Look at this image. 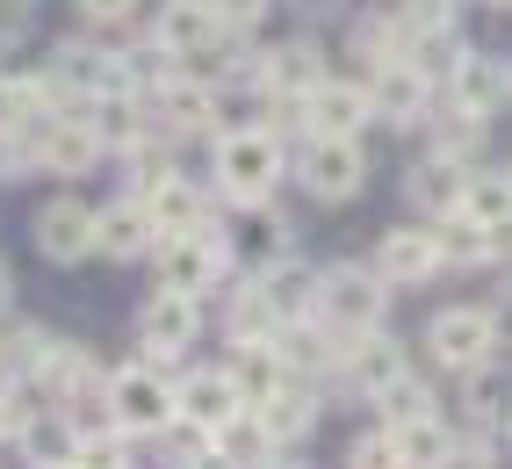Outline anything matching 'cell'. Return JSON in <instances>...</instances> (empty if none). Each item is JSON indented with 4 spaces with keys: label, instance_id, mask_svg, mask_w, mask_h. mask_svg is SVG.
I'll use <instances>...</instances> for the list:
<instances>
[{
    "label": "cell",
    "instance_id": "60d3db41",
    "mask_svg": "<svg viewBox=\"0 0 512 469\" xmlns=\"http://www.w3.org/2000/svg\"><path fill=\"white\" fill-rule=\"evenodd\" d=\"M44 469H73V462H44Z\"/></svg>",
    "mask_w": 512,
    "mask_h": 469
},
{
    "label": "cell",
    "instance_id": "4fadbf2b",
    "mask_svg": "<svg viewBox=\"0 0 512 469\" xmlns=\"http://www.w3.org/2000/svg\"><path fill=\"white\" fill-rule=\"evenodd\" d=\"M375 116H390V123H419L426 116V94H433V80L419 73L412 58H397V65H383V73H375Z\"/></svg>",
    "mask_w": 512,
    "mask_h": 469
},
{
    "label": "cell",
    "instance_id": "8d00e7d4",
    "mask_svg": "<svg viewBox=\"0 0 512 469\" xmlns=\"http://www.w3.org/2000/svg\"><path fill=\"white\" fill-rule=\"evenodd\" d=\"M217 15H224V29H246L267 15V0H217Z\"/></svg>",
    "mask_w": 512,
    "mask_h": 469
},
{
    "label": "cell",
    "instance_id": "2e32d148",
    "mask_svg": "<svg viewBox=\"0 0 512 469\" xmlns=\"http://www.w3.org/2000/svg\"><path fill=\"white\" fill-rule=\"evenodd\" d=\"M347 376H354L368 397H383V390L404 376V354H397V340H383V332H354V347H347Z\"/></svg>",
    "mask_w": 512,
    "mask_h": 469
},
{
    "label": "cell",
    "instance_id": "7c38bea8",
    "mask_svg": "<svg viewBox=\"0 0 512 469\" xmlns=\"http://www.w3.org/2000/svg\"><path fill=\"white\" fill-rule=\"evenodd\" d=\"M195 325H202L195 296H188V289H159L152 304H145V340H152V361L181 354V347L195 340Z\"/></svg>",
    "mask_w": 512,
    "mask_h": 469
},
{
    "label": "cell",
    "instance_id": "30bf717a",
    "mask_svg": "<svg viewBox=\"0 0 512 469\" xmlns=\"http://www.w3.org/2000/svg\"><path fill=\"white\" fill-rule=\"evenodd\" d=\"M109 405H116V419L130 426V433H152V426H166L181 405H174V390H166L152 368H123V376L109 383Z\"/></svg>",
    "mask_w": 512,
    "mask_h": 469
},
{
    "label": "cell",
    "instance_id": "5b68a950",
    "mask_svg": "<svg viewBox=\"0 0 512 469\" xmlns=\"http://www.w3.org/2000/svg\"><path fill=\"white\" fill-rule=\"evenodd\" d=\"M361 145L354 138H311V152H303V188L318 195V203H347V195L361 188Z\"/></svg>",
    "mask_w": 512,
    "mask_h": 469
},
{
    "label": "cell",
    "instance_id": "ac0fdd59",
    "mask_svg": "<svg viewBox=\"0 0 512 469\" xmlns=\"http://www.w3.org/2000/svg\"><path fill=\"white\" fill-rule=\"evenodd\" d=\"M159 116H166V130H210L217 94L195 87V80H159Z\"/></svg>",
    "mask_w": 512,
    "mask_h": 469
},
{
    "label": "cell",
    "instance_id": "3957f363",
    "mask_svg": "<svg viewBox=\"0 0 512 469\" xmlns=\"http://www.w3.org/2000/svg\"><path fill=\"white\" fill-rule=\"evenodd\" d=\"M426 347H433L440 368H455V376H476V368L491 361V347H498V318H491V311H476V304H455V311H440V318L426 325Z\"/></svg>",
    "mask_w": 512,
    "mask_h": 469
},
{
    "label": "cell",
    "instance_id": "836d02e7",
    "mask_svg": "<svg viewBox=\"0 0 512 469\" xmlns=\"http://www.w3.org/2000/svg\"><path fill=\"white\" fill-rule=\"evenodd\" d=\"M73 469H123V448L116 441H80L73 448Z\"/></svg>",
    "mask_w": 512,
    "mask_h": 469
},
{
    "label": "cell",
    "instance_id": "d4e9b609",
    "mask_svg": "<svg viewBox=\"0 0 512 469\" xmlns=\"http://www.w3.org/2000/svg\"><path fill=\"white\" fill-rule=\"evenodd\" d=\"M440 260H448V267H476V260H491V224H476L469 210H455L448 224H440Z\"/></svg>",
    "mask_w": 512,
    "mask_h": 469
},
{
    "label": "cell",
    "instance_id": "9c48e42d",
    "mask_svg": "<svg viewBox=\"0 0 512 469\" xmlns=\"http://www.w3.org/2000/svg\"><path fill=\"white\" fill-rule=\"evenodd\" d=\"M440 231H383V246H375V275L390 289H412L426 275H440Z\"/></svg>",
    "mask_w": 512,
    "mask_h": 469
},
{
    "label": "cell",
    "instance_id": "7a4b0ae2",
    "mask_svg": "<svg viewBox=\"0 0 512 469\" xmlns=\"http://www.w3.org/2000/svg\"><path fill=\"white\" fill-rule=\"evenodd\" d=\"M217 174H224V195L231 203H260L282 174V138L275 130H231L217 145Z\"/></svg>",
    "mask_w": 512,
    "mask_h": 469
},
{
    "label": "cell",
    "instance_id": "f546056e",
    "mask_svg": "<svg viewBox=\"0 0 512 469\" xmlns=\"http://www.w3.org/2000/svg\"><path fill=\"white\" fill-rule=\"evenodd\" d=\"M469 412L484 419V426H512V383L476 368V376H469Z\"/></svg>",
    "mask_w": 512,
    "mask_h": 469
},
{
    "label": "cell",
    "instance_id": "7402d4cb",
    "mask_svg": "<svg viewBox=\"0 0 512 469\" xmlns=\"http://www.w3.org/2000/svg\"><path fill=\"white\" fill-rule=\"evenodd\" d=\"M267 87H275V94H311V87H325L318 44H282L275 58H267Z\"/></svg>",
    "mask_w": 512,
    "mask_h": 469
},
{
    "label": "cell",
    "instance_id": "d590c367",
    "mask_svg": "<svg viewBox=\"0 0 512 469\" xmlns=\"http://www.w3.org/2000/svg\"><path fill=\"white\" fill-rule=\"evenodd\" d=\"M29 15H37V0H0V44H8V37H22V29H29Z\"/></svg>",
    "mask_w": 512,
    "mask_h": 469
},
{
    "label": "cell",
    "instance_id": "4316f807",
    "mask_svg": "<svg viewBox=\"0 0 512 469\" xmlns=\"http://www.w3.org/2000/svg\"><path fill=\"white\" fill-rule=\"evenodd\" d=\"M462 210H469L476 224L505 231V224H512V174H469V195H462Z\"/></svg>",
    "mask_w": 512,
    "mask_h": 469
},
{
    "label": "cell",
    "instance_id": "ab89813d",
    "mask_svg": "<svg viewBox=\"0 0 512 469\" xmlns=\"http://www.w3.org/2000/svg\"><path fill=\"white\" fill-rule=\"evenodd\" d=\"M0 304H8V267H0Z\"/></svg>",
    "mask_w": 512,
    "mask_h": 469
},
{
    "label": "cell",
    "instance_id": "44dd1931",
    "mask_svg": "<svg viewBox=\"0 0 512 469\" xmlns=\"http://www.w3.org/2000/svg\"><path fill=\"white\" fill-rule=\"evenodd\" d=\"M318 282L325 275H311V267H303V260H282V267H267V304H275L282 318H303V311H318Z\"/></svg>",
    "mask_w": 512,
    "mask_h": 469
},
{
    "label": "cell",
    "instance_id": "9a60e30c",
    "mask_svg": "<svg viewBox=\"0 0 512 469\" xmlns=\"http://www.w3.org/2000/svg\"><path fill=\"white\" fill-rule=\"evenodd\" d=\"M505 94H512V73H498L491 58H462V65H455V80H448V102L469 109V116H491Z\"/></svg>",
    "mask_w": 512,
    "mask_h": 469
},
{
    "label": "cell",
    "instance_id": "ffe728a7",
    "mask_svg": "<svg viewBox=\"0 0 512 469\" xmlns=\"http://www.w3.org/2000/svg\"><path fill=\"white\" fill-rule=\"evenodd\" d=\"M145 210H152V224L166 231V239H174V231H195V224H202V195H195L188 181L166 174V181L145 188Z\"/></svg>",
    "mask_w": 512,
    "mask_h": 469
},
{
    "label": "cell",
    "instance_id": "f35d334b",
    "mask_svg": "<svg viewBox=\"0 0 512 469\" xmlns=\"http://www.w3.org/2000/svg\"><path fill=\"white\" fill-rule=\"evenodd\" d=\"M296 8H303V15H332V8H339V0H296Z\"/></svg>",
    "mask_w": 512,
    "mask_h": 469
},
{
    "label": "cell",
    "instance_id": "cb8c5ba5",
    "mask_svg": "<svg viewBox=\"0 0 512 469\" xmlns=\"http://www.w3.org/2000/svg\"><path fill=\"white\" fill-rule=\"evenodd\" d=\"M267 448H275V433H267V419H260L253 405L238 412L231 426H217V455H224V462H238V469H253Z\"/></svg>",
    "mask_w": 512,
    "mask_h": 469
},
{
    "label": "cell",
    "instance_id": "277c9868",
    "mask_svg": "<svg viewBox=\"0 0 512 469\" xmlns=\"http://www.w3.org/2000/svg\"><path fill=\"white\" fill-rule=\"evenodd\" d=\"M318 318L339 325V332H375V318H383V275H368V267H332L318 282Z\"/></svg>",
    "mask_w": 512,
    "mask_h": 469
},
{
    "label": "cell",
    "instance_id": "ba28073f",
    "mask_svg": "<svg viewBox=\"0 0 512 469\" xmlns=\"http://www.w3.org/2000/svg\"><path fill=\"white\" fill-rule=\"evenodd\" d=\"M37 246H44V260H87L101 246V217L87 203H73V195H58L37 217Z\"/></svg>",
    "mask_w": 512,
    "mask_h": 469
},
{
    "label": "cell",
    "instance_id": "1f68e13d",
    "mask_svg": "<svg viewBox=\"0 0 512 469\" xmlns=\"http://www.w3.org/2000/svg\"><path fill=\"white\" fill-rule=\"evenodd\" d=\"M412 37H426V29H455V8L448 0H404V15H397Z\"/></svg>",
    "mask_w": 512,
    "mask_h": 469
},
{
    "label": "cell",
    "instance_id": "5bb4252c",
    "mask_svg": "<svg viewBox=\"0 0 512 469\" xmlns=\"http://www.w3.org/2000/svg\"><path fill=\"white\" fill-rule=\"evenodd\" d=\"M94 152H101V130L87 116H51L44 123V166L51 174H80V166H94Z\"/></svg>",
    "mask_w": 512,
    "mask_h": 469
},
{
    "label": "cell",
    "instance_id": "8992f818",
    "mask_svg": "<svg viewBox=\"0 0 512 469\" xmlns=\"http://www.w3.org/2000/svg\"><path fill=\"white\" fill-rule=\"evenodd\" d=\"M224 37V15H217V0H159V22H152V44L159 51H210Z\"/></svg>",
    "mask_w": 512,
    "mask_h": 469
},
{
    "label": "cell",
    "instance_id": "e575fe53",
    "mask_svg": "<svg viewBox=\"0 0 512 469\" xmlns=\"http://www.w3.org/2000/svg\"><path fill=\"white\" fill-rule=\"evenodd\" d=\"M440 469H498V462H491V448H484V441H455Z\"/></svg>",
    "mask_w": 512,
    "mask_h": 469
},
{
    "label": "cell",
    "instance_id": "f1b7e54d",
    "mask_svg": "<svg viewBox=\"0 0 512 469\" xmlns=\"http://www.w3.org/2000/svg\"><path fill=\"white\" fill-rule=\"evenodd\" d=\"M260 419H267V433H275V441H296V433L303 426H311V397H303V390H275V397H267V405H253Z\"/></svg>",
    "mask_w": 512,
    "mask_h": 469
},
{
    "label": "cell",
    "instance_id": "d6a6232c",
    "mask_svg": "<svg viewBox=\"0 0 512 469\" xmlns=\"http://www.w3.org/2000/svg\"><path fill=\"white\" fill-rule=\"evenodd\" d=\"M354 469H404V455H397V441L390 433H375V441H354V455H347Z\"/></svg>",
    "mask_w": 512,
    "mask_h": 469
},
{
    "label": "cell",
    "instance_id": "e0dca14e",
    "mask_svg": "<svg viewBox=\"0 0 512 469\" xmlns=\"http://www.w3.org/2000/svg\"><path fill=\"white\" fill-rule=\"evenodd\" d=\"M462 195H469V174H462V159H426L419 174H412V203L419 210H440V217H455L462 210Z\"/></svg>",
    "mask_w": 512,
    "mask_h": 469
},
{
    "label": "cell",
    "instance_id": "d6986e66",
    "mask_svg": "<svg viewBox=\"0 0 512 469\" xmlns=\"http://www.w3.org/2000/svg\"><path fill=\"white\" fill-rule=\"evenodd\" d=\"M152 210L145 203H116V210H101V253H116V260H138L152 246Z\"/></svg>",
    "mask_w": 512,
    "mask_h": 469
},
{
    "label": "cell",
    "instance_id": "4dcf8cb0",
    "mask_svg": "<svg viewBox=\"0 0 512 469\" xmlns=\"http://www.w3.org/2000/svg\"><path fill=\"white\" fill-rule=\"evenodd\" d=\"M383 412H390V426H404V419H426V412H433V390H426L419 376H397V383L383 390Z\"/></svg>",
    "mask_w": 512,
    "mask_h": 469
},
{
    "label": "cell",
    "instance_id": "6da1fadb",
    "mask_svg": "<svg viewBox=\"0 0 512 469\" xmlns=\"http://www.w3.org/2000/svg\"><path fill=\"white\" fill-rule=\"evenodd\" d=\"M224 267H231V239H224V231H217L210 217H202L195 231H174V239L159 246V282H166V289L202 296V289H210V282L224 275Z\"/></svg>",
    "mask_w": 512,
    "mask_h": 469
},
{
    "label": "cell",
    "instance_id": "603a6c76",
    "mask_svg": "<svg viewBox=\"0 0 512 469\" xmlns=\"http://www.w3.org/2000/svg\"><path fill=\"white\" fill-rule=\"evenodd\" d=\"M390 441H397V455H404V469H440L448 462V433H440V419L426 412V419H404V426H390Z\"/></svg>",
    "mask_w": 512,
    "mask_h": 469
},
{
    "label": "cell",
    "instance_id": "83f0119b",
    "mask_svg": "<svg viewBox=\"0 0 512 469\" xmlns=\"http://www.w3.org/2000/svg\"><path fill=\"white\" fill-rule=\"evenodd\" d=\"M275 325H282V311L267 304V289H246V296L231 304V332H238V347H260Z\"/></svg>",
    "mask_w": 512,
    "mask_h": 469
},
{
    "label": "cell",
    "instance_id": "74e56055",
    "mask_svg": "<svg viewBox=\"0 0 512 469\" xmlns=\"http://www.w3.org/2000/svg\"><path fill=\"white\" fill-rule=\"evenodd\" d=\"M130 8H138V0H80V15H87V22H123Z\"/></svg>",
    "mask_w": 512,
    "mask_h": 469
},
{
    "label": "cell",
    "instance_id": "52a82bcc",
    "mask_svg": "<svg viewBox=\"0 0 512 469\" xmlns=\"http://www.w3.org/2000/svg\"><path fill=\"white\" fill-rule=\"evenodd\" d=\"M303 116H311V138H354V130L375 116V94L354 80H325L303 94Z\"/></svg>",
    "mask_w": 512,
    "mask_h": 469
},
{
    "label": "cell",
    "instance_id": "8fae6325",
    "mask_svg": "<svg viewBox=\"0 0 512 469\" xmlns=\"http://www.w3.org/2000/svg\"><path fill=\"white\" fill-rule=\"evenodd\" d=\"M174 405H181V419L188 426H231L238 412H246V390H238V376H210V368H202V376H188L181 390H174Z\"/></svg>",
    "mask_w": 512,
    "mask_h": 469
},
{
    "label": "cell",
    "instance_id": "484cf974",
    "mask_svg": "<svg viewBox=\"0 0 512 469\" xmlns=\"http://www.w3.org/2000/svg\"><path fill=\"white\" fill-rule=\"evenodd\" d=\"M282 347L275 340H267V347H246V361H238L231 368V376H238V390H246V405H267V397H275L282 390Z\"/></svg>",
    "mask_w": 512,
    "mask_h": 469
},
{
    "label": "cell",
    "instance_id": "b9f144b4",
    "mask_svg": "<svg viewBox=\"0 0 512 469\" xmlns=\"http://www.w3.org/2000/svg\"><path fill=\"white\" fill-rule=\"evenodd\" d=\"M491 8H512V0H491Z\"/></svg>",
    "mask_w": 512,
    "mask_h": 469
}]
</instances>
